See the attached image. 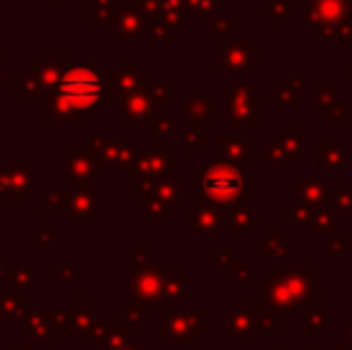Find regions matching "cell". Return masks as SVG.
Returning <instances> with one entry per match:
<instances>
[{
	"label": "cell",
	"mask_w": 352,
	"mask_h": 350,
	"mask_svg": "<svg viewBox=\"0 0 352 350\" xmlns=\"http://www.w3.org/2000/svg\"><path fill=\"white\" fill-rule=\"evenodd\" d=\"M58 94H60V101L72 111L91 108L101 98V80L91 70L79 67V70H72L70 75L63 77Z\"/></svg>",
	"instance_id": "cell-1"
}]
</instances>
